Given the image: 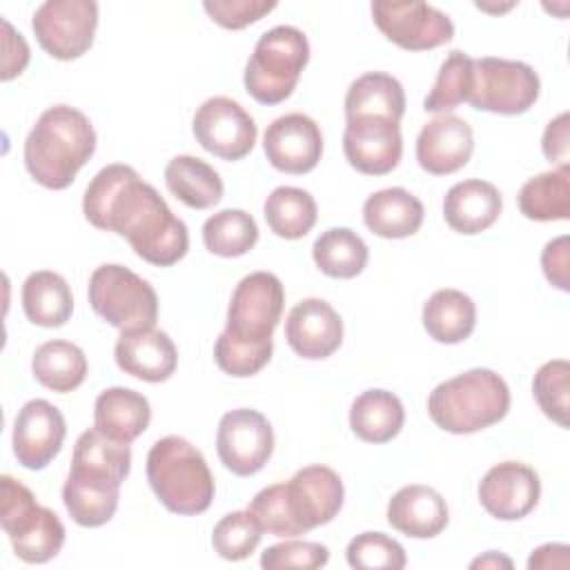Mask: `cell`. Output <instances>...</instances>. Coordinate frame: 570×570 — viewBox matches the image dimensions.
I'll return each mask as SVG.
<instances>
[{
  "label": "cell",
  "instance_id": "obj_3",
  "mask_svg": "<svg viewBox=\"0 0 570 570\" xmlns=\"http://www.w3.org/2000/svg\"><path fill=\"white\" fill-rule=\"evenodd\" d=\"M129 470V443L114 441L96 428L85 430L73 445L71 468L62 485V503L71 521L82 528H98L111 521Z\"/></svg>",
  "mask_w": 570,
  "mask_h": 570
},
{
  "label": "cell",
  "instance_id": "obj_25",
  "mask_svg": "<svg viewBox=\"0 0 570 570\" xmlns=\"http://www.w3.org/2000/svg\"><path fill=\"white\" fill-rule=\"evenodd\" d=\"M151 421V407L147 396L129 387L102 390L94 403V428L105 436L131 443Z\"/></svg>",
  "mask_w": 570,
  "mask_h": 570
},
{
  "label": "cell",
  "instance_id": "obj_27",
  "mask_svg": "<svg viewBox=\"0 0 570 570\" xmlns=\"http://www.w3.org/2000/svg\"><path fill=\"white\" fill-rule=\"evenodd\" d=\"M423 327L436 343L456 345L465 341L476 325V305L461 289H436L423 305Z\"/></svg>",
  "mask_w": 570,
  "mask_h": 570
},
{
  "label": "cell",
  "instance_id": "obj_18",
  "mask_svg": "<svg viewBox=\"0 0 570 570\" xmlns=\"http://www.w3.org/2000/svg\"><path fill=\"white\" fill-rule=\"evenodd\" d=\"M263 149L269 165L283 174H307L323 156V134L314 118L285 114L272 120L263 134Z\"/></svg>",
  "mask_w": 570,
  "mask_h": 570
},
{
  "label": "cell",
  "instance_id": "obj_11",
  "mask_svg": "<svg viewBox=\"0 0 570 570\" xmlns=\"http://www.w3.org/2000/svg\"><path fill=\"white\" fill-rule=\"evenodd\" d=\"M96 27L98 4L94 0H47L31 18L38 45L56 60L85 56L94 45Z\"/></svg>",
  "mask_w": 570,
  "mask_h": 570
},
{
  "label": "cell",
  "instance_id": "obj_15",
  "mask_svg": "<svg viewBox=\"0 0 570 570\" xmlns=\"http://www.w3.org/2000/svg\"><path fill=\"white\" fill-rule=\"evenodd\" d=\"M283 492L298 534L330 523L341 512L345 499L341 476L327 465L301 468L283 483Z\"/></svg>",
  "mask_w": 570,
  "mask_h": 570
},
{
  "label": "cell",
  "instance_id": "obj_21",
  "mask_svg": "<svg viewBox=\"0 0 570 570\" xmlns=\"http://www.w3.org/2000/svg\"><path fill=\"white\" fill-rule=\"evenodd\" d=\"M474 151L472 127L454 116L441 114L423 125L416 138V160L432 176H448L468 165Z\"/></svg>",
  "mask_w": 570,
  "mask_h": 570
},
{
  "label": "cell",
  "instance_id": "obj_24",
  "mask_svg": "<svg viewBox=\"0 0 570 570\" xmlns=\"http://www.w3.org/2000/svg\"><path fill=\"white\" fill-rule=\"evenodd\" d=\"M503 209L501 191L481 178L452 185L443 198V218L456 232L474 236L497 223Z\"/></svg>",
  "mask_w": 570,
  "mask_h": 570
},
{
  "label": "cell",
  "instance_id": "obj_31",
  "mask_svg": "<svg viewBox=\"0 0 570 570\" xmlns=\"http://www.w3.org/2000/svg\"><path fill=\"white\" fill-rule=\"evenodd\" d=\"M405 114L403 85L383 71L358 76L345 94V120L358 116H381L401 122Z\"/></svg>",
  "mask_w": 570,
  "mask_h": 570
},
{
  "label": "cell",
  "instance_id": "obj_10",
  "mask_svg": "<svg viewBox=\"0 0 570 570\" xmlns=\"http://www.w3.org/2000/svg\"><path fill=\"white\" fill-rule=\"evenodd\" d=\"M541 80L537 71L521 60L474 58V80L468 102L479 111L519 116L539 98Z\"/></svg>",
  "mask_w": 570,
  "mask_h": 570
},
{
  "label": "cell",
  "instance_id": "obj_26",
  "mask_svg": "<svg viewBox=\"0 0 570 570\" xmlns=\"http://www.w3.org/2000/svg\"><path fill=\"white\" fill-rule=\"evenodd\" d=\"M423 203L403 187L374 191L363 203L365 227L381 238H407L423 225Z\"/></svg>",
  "mask_w": 570,
  "mask_h": 570
},
{
  "label": "cell",
  "instance_id": "obj_20",
  "mask_svg": "<svg viewBox=\"0 0 570 570\" xmlns=\"http://www.w3.org/2000/svg\"><path fill=\"white\" fill-rule=\"evenodd\" d=\"M285 338L289 347L307 361L332 356L343 343V321L323 298L298 301L285 318Z\"/></svg>",
  "mask_w": 570,
  "mask_h": 570
},
{
  "label": "cell",
  "instance_id": "obj_8",
  "mask_svg": "<svg viewBox=\"0 0 570 570\" xmlns=\"http://www.w3.org/2000/svg\"><path fill=\"white\" fill-rule=\"evenodd\" d=\"M0 521L18 559L47 563L65 543V525L58 514L38 503L33 492L11 474L0 476Z\"/></svg>",
  "mask_w": 570,
  "mask_h": 570
},
{
  "label": "cell",
  "instance_id": "obj_35",
  "mask_svg": "<svg viewBox=\"0 0 570 570\" xmlns=\"http://www.w3.org/2000/svg\"><path fill=\"white\" fill-rule=\"evenodd\" d=\"M267 227L285 240H298L316 225L318 209L309 191L301 187H276L263 205Z\"/></svg>",
  "mask_w": 570,
  "mask_h": 570
},
{
  "label": "cell",
  "instance_id": "obj_12",
  "mask_svg": "<svg viewBox=\"0 0 570 570\" xmlns=\"http://www.w3.org/2000/svg\"><path fill=\"white\" fill-rule=\"evenodd\" d=\"M370 11L379 31L405 51L436 49L454 38L452 20L425 2L376 0Z\"/></svg>",
  "mask_w": 570,
  "mask_h": 570
},
{
  "label": "cell",
  "instance_id": "obj_45",
  "mask_svg": "<svg viewBox=\"0 0 570 570\" xmlns=\"http://www.w3.org/2000/svg\"><path fill=\"white\" fill-rule=\"evenodd\" d=\"M568 122H570V116L566 111L559 114L554 120L548 122L543 138H541L543 156L559 167L568 165V160H570V136H568L570 125Z\"/></svg>",
  "mask_w": 570,
  "mask_h": 570
},
{
  "label": "cell",
  "instance_id": "obj_7",
  "mask_svg": "<svg viewBox=\"0 0 570 570\" xmlns=\"http://www.w3.org/2000/svg\"><path fill=\"white\" fill-rule=\"evenodd\" d=\"M307 60L309 42L301 29L292 24L272 27L258 38L245 65V91L261 105H278L294 94Z\"/></svg>",
  "mask_w": 570,
  "mask_h": 570
},
{
  "label": "cell",
  "instance_id": "obj_41",
  "mask_svg": "<svg viewBox=\"0 0 570 570\" xmlns=\"http://www.w3.org/2000/svg\"><path fill=\"white\" fill-rule=\"evenodd\" d=\"M327 561H330L327 546L316 541H298V539L274 543L261 554V566L265 570H281V568L314 570V568H323Z\"/></svg>",
  "mask_w": 570,
  "mask_h": 570
},
{
  "label": "cell",
  "instance_id": "obj_4",
  "mask_svg": "<svg viewBox=\"0 0 570 570\" xmlns=\"http://www.w3.org/2000/svg\"><path fill=\"white\" fill-rule=\"evenodd\" d=\"M96 151L91 120L71 105H53L40 114L24 140L29 176L53 191L67 189Z\"/></svg>",
  "mask_w": 570,
  "mask_h": 570
},
{
  "label": "cell",
  "instance_id": "obj_38",
  "mask_svg": "<svg viewBox=\"0 0 570 570\" xmlns=\"http://www.w3.org/2000/svg\"><path fill=\"white\" fill-rule=\"evenodd\" d=\"M263 530L249 510H234L225 514L212 530V546L218 557L227 561L247 559L261 543Z\"/></svg>",
  "mask_w": 570,
  "mask_h": 570
},
{
  "label": "cell",
  "instance_id": "obj_34",
  "mask_svg": "<svg viewBox=\"0 0 570 570\" xmlns=\"http://www.w3.org/2000/svg\"><path fill=\"white\" fill-rule=\"evenodd\" d=\"M316 267L330 278L358 276L370 258L365 240L350 227H330L312 245Z\"/></svg>",
  "mask_w": 570,
  "mask_h": 570
},
{
  "label": "cell",
  "instance_id": "obj_22",
  "mask_svg": "<svg viewBox=\"0 0 570 570\" xmlns=\"http://www.w3.org/2000/svg\"><path fill=\"white\" fill-rule=\"evenodd\" d=\"M116 365L140 381L163 383L178 365V350L167 332L156 327L120 332L114 347Z\"/></svg>",
  "mask_w": 570,
  "mask_h": 570
},
{
  "label": "cell",
  "instance_id": "obj_42",
  "mask_svg": "<svg viewBox=\"0 0 570 570\" xmlns=\"http://www.w3.org/2000/svg\"><path fill=\"white\" fill-rule=\"evenodd\" d=\"M256 523L261 525L263 532L274 534V537H296L298 530L289 517L287 503H285V492L283 483H274L256 492L252 503L247 505Z\"/></svg>",
  "mask_w": 570,
  "mask_h": 570
},
{
  "label": "cell",
  "instance_id": "obj_28",
  "mask_svg": "<svg viewBox=\"0 0 570 570\" xmlns=\"http://www.w3.org/2000/svg\"><path fill=\"white\" fill-rule=\"evenodd\" d=\"M24 316L38 327H62L73 312V296L69 283L51 272L38 269L22 283Z\"/></svg>",
  "mask_w": 570,
  "mask_h": 570
},
{
  "label": "cell",
  "instance_id": "obj_36",
  "mask_svg": "<svg viewBox=\"0 0 570 570\" xmlns=\"http://www.w3.org/2000/svg\"><path fill=\"white\" fill-rule=\"evenodd\" d=\"M258 240V225L245 209H220L203 225V243L207 252L236 258L247 254Z\"/></svg>",
  "mask_w": 570,
  "mask_h": 570
},
{
  "label": "cell",
  "instance_id": "obj_17",
  "mask_svg": "<svg viewBox=\"0 0 570 570\" xmlns=\"http://www.w3.org/2000/svg\"><path fill=\"white\" fill-rule=\"evenodd\" d=\"M67 436V423L62 412L45 401H27L13 421V454L27 470H45L62 450Z\"/></svg>",
  "mask_w": 570,
  "mask_h": 570
},
{
  "label": "cell",
  "instance_id": "obj_48",
  "mask_svg": "<svg viewBox=\"0 0 570 570\" xmlns=\"http://www.w3.org/2000/svg\"><path fill=\"white\" fill-rule=\"evenodd\" d=\"M501 566H503V568H512V561H510L508 557L494 552V550L485 552L483 557H479V559H474V561L470 563V568H501Z\"/></svg>",
  "mask_w": 570,
  "mask_h": 570
},
{
  "label": "cell",
  "instance_id": "obj_32",
  "mask_svg": "<svg viewBox=\"0 0 570 570\" xmlns=\"http://www.w3.org/2000/svg\"><path fill=\"white\" fill-rule=\"evenodd\" d=\"M31 372L42 387L67 394L80 387L87 379V356L76 343L53 338L36 347Z\"/></svg>",
  "mask_w": 570,
  "mask_h": 570
},
{
  "label": "cell",
  "instance_id": "obj_9",
  "mask_svg": "<svg viewBox=\"0 0 570 570\" xmlns=\"http://www.w3.org/2000/svg\"><path fill=\"white\" fill-rule=\"evenodd\" d=\"M87 296L91 309L120 332L154 327L158 318L156 289L118 263H105L94 269Z\"/></svg>",
  "mask_w": 570,
  "mask_h": 570
},
{
  "label": "cell",
  "instance_id": "obj_40",
  "mask_svg": "<svg viewBox=\"0 0 570 570\" xmlns=\"http://www.w3.org/2000/svg\"><path fill=\"white\" fill-rule=\"evenodd\" d=\"M347 563L358 570H401L407 563L403 546L383 532H361L347 543Z\"/></svg>",
  "mask_w": 570,
  "mask_h": 570
},
{
  "label": "cell",
  "instance_id": "obj_47",
  "mask_svg": "<svg viewBox=\"0 0 570 570\" xmlns=\"http://www.w3.org/2000/svg\"><path fill=\"white\" fill-rule=\"evenodd\" d=\"M570 548L566 543H543L537 550H532L530 559H528V568H568L570 557H568Z\"/></svg>",
  "mask_w": 570,
  "mask_h": 570
},
{
  "label": "cell",
  "instance_id": "obj_29",
  "mask_svg": "<svg viewBox=\"0 0 570 570\" xmlns=\"http://www.w3.org/2000/svg\"><path fill=\"white\" fill-rule=\"evenodd\" d=\"M167 189L191 209H209L223 198V180L218 171L189 154L174 156L165 167Z\"/></svg>",
  "mask_w": 570,
  "mask_h": 570
},
{
  "label": "cell",
  "instance_id": "obj_37",
  "mask_svg": "<svg viewBox=\"0 0 570 570\" xmlns=\"http://www.w3.org/2000/svg\"><path fill=\"white\" fill-rule=\"evenodd\" d=\"M474 80V58L454 49L441 62L436 80L423 100V109L432 114H445L461 102H468Z\"/></svg>",
  "mask_w": 570,
  "mask_h": 570
},
{
  "label": "cell",
  "instance_id": "obj_19",
  "mask_svg": "<svg viewBox=\"0 0 570 570\" xmlns=\"http://www.w3.org/2000/svg\"><path fill=\"white\" fill-rule=\"evenodd\" d=\"M541 497L539 474L521 461H501L492 465L479 483L483 510L499 521L528 517Z\"/></svg>",
  "mask_w": 570,
  "mask_h": 570
},
{
  "label": "cell",
  "instance_id": "obj_16",
  "mask_svg": "<svg viewBox=\"0 0 570 570\" xmlns=\"http://www.w3.org/2000/svg\"><path fill=\"white\" fill-rule=\"evenodd\" d=\"M343 154L356 171L365 176H385L403 156L401 125L381 116L347 118Z\"/></svg>",
  "mask_w": 570,
  "mask_h": 570
},
{
  "label": "cell",
  "instance_id": "obj_23",
  "mask_svg": "<svg viewBox=\"0 0 570 570\" xmlns=\"http://www.w3.org/2000/svg\"><path fill=\"white\" fill-rule=\"evenodd\" d=\"M450 521L445 499L430 485H403L387 503V523L412 539H432Z\"/></svg>",
  "mask_w": 570,
  "mask_h": 570
},
{
  "label": "cell",
  "instance_id": "obj_43",
  "mask_svg": "<svg viewBox=\"0 0 570 570\" xmlns=\"http://www.w3.org/2000/svg\"><path fill=\"white\" fill-rule=\"evenodd\" d=\"M203 9L223 29H245L276 9L274 0H205Z\"/></svg>",
  "mask_w": 570,
  "mask_h": 570
},
{
  "label": "cell",
  "instance_id": "obj_44",
  "mask_svg": "<svg viewBox=\"0 0 570 570\" xmlns=\"http://www.w3.org/2000/svg\"><path fill=\"white\" fill-rule=\"evenodd\" d=\"M541 267H543V276L548 278L550 285H554L561 292L570 289L568 236H557L554 240L546 243V247L541 252Z\"/></svg>",
  "mask_w": 570,
  "mask_h": 570
},
{
  "label": "cell",
  "instance_id": "obj_6",
  "mask_svg": "<svg viewBox=\"0 0 570 570\" xmlns=\"http://www.w3.org/2000/svg\"><path fill=\"white\" fill-rule=\"evenodd\" d=\"M147 481L174 514H203L214 501V476L203 452L183 436L158 439L147 454Z\"/></svg>",
  "mask_w": 570,
  "mask_h": 570
},
{
  "label": "cell",
  "instance_id": "obj_30",
  "mask_svg": "<svg viewBox=\"0 0 570 570\" xmlns=\"http://www.w3.org/2000/svg\"><path fill=\"white\" fill-rule=\"evenodd\" d=\"M403 423V403L387 390H365L352 401L350 428L365 443L392 441L401 432Z\"/></svg>",
  "mask_w": 570,
  "mask_h": 570
},
{
  "label": "cell",
  "instance_id": "obj_1",
  "mask_svg": "<svg viewBox=\"0 0 570 570\" xmlns=\"http://www.w3.org/2000/svg\"><path fill=\"white\" fill-rule=\"evenodd\" d=\"M82 214L96 229L122 236L149 265L171 267L189 249L187 225L129 165H107L91 178Z\"/></svg>",
  "mask_w": 570,
  "mask_h": 570
},
{
  "label": "cell",
  "instance_id": "obj_33",
  "mask_svg": "<svg viewBox=\"0 0 570 570\" xmlns=\"http://www.w3.org/2000/svg\"><path fill=\"white\" fill-rule=\"evenodd\" d=\"M519 212L528 220H568L570 218V165L541 171L525 180L517 196Z\"/></svg>",
  "mask_w": 570,
  "mask_h": 570
},
{
  "label": "cell",
  "instance_id": "obj_5",
  "mask_svg": "<svg viewBox=\"0 0 570 570\" xmlns=\"http://www.w3.org/2000/svg\"><path fill=\"white\" fill-rule=\"evenodd\" d=\"M510 410V387L488 367L468 370L439 383L428 396V414L450 434H472L499 423Z\"/></svg>",
  "mask_w": 570,
  "mask_h": 570
},
{
  "label": "cell",
  "instance_id": "obj_14",
  "mask_svg": "<svg viewBox=\"0 0 570 570\" xmlns=\"http://www.w3.org/2000/svg\"><path fill=\"white\" fill-rule=\"evenodd\" d=\"M191 131L205 151L229 163L245 158L258 136L254 118L227 96L207 98L194 114Z\"/></svg>",
  "mask_w": 570,
  "mask_h": 570
},
{
  "label": "cell",
  "instance_id": "obj_2",
  "mask_svg": "<svg viewBox=\"0 0 570 570\" xmlns=\"http://www.w3.org/2000/svg\"><path fill=\"white\" fill-rule=\"evenodd\" d=\"M285 289L276 274L252 272L238 281L225 330L214 343L216 365L236 379L258 374L272 358V334L281 321Z\"/></svg>",
  "mask_w": 570,
  "mask_h": 570
},
{
  "label": "cell",
  "instance_id": "obj_13",
  "mask_svg": "<svg viewBox=\"0 0 570 570\" xmlns=\"http://www.w3.org/2000/svg\"><path fill=\"white\" fill-rule=\"evenodd\" d=\"M216 452L220 463L236 476L261 472L274 452L272 423L249 407L225 412L216 430Z\"/></svg>",
  "mask_w": 570,
  "mask_h": 570
},
{
  "label": "cell",
  "instance_id": "obj_46",
  "mask_svg": "<svg viewBox=\"0 0 570 570\" xmlns=\"http://www.w3.org/2000/svg\"><path fill=\"white\" fill-rule=\"evenodd\" d=\"M4 27V58H2V80L20 76L29 62V47L20 33L13 31L9 20H2Z\"/></svg>",
  "mask_w": 570,
  "mask_h": 570
},
{
  "label": "cell",
  "instance_id": "obj_39",
  "mask_svg": "<svg viewBox=\"0 0 570 570\" xmlns=\"http://www.w3.org/2000/svg\"><path fill=\"white\" fill-rule=\"evenodd\" d=\"M570 365L566 358H554L543 363L532 381V394L541 412L552 419L557 425L568 428L570 412V392H568Z\"/></svg>",
  "mask_w": 570,
  "mask_h": 570
}]
</instances>
